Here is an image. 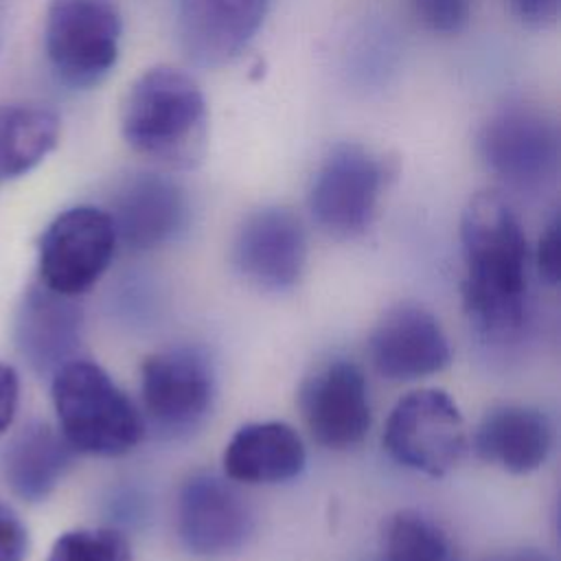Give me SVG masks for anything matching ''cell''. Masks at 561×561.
Instances as JSON below:
<instances>
[{
    "label": "cell",
    "instance_id": "cell-6",
    "mask_svg": "<svg viewBox=\"0 0 561 561\" xmlns=\"http://www.w3.org/2000/svg\"><path fill=\"white\" fill-rule=\"evenodd\" d=\"M381 445L401 467L440 478L467 449L465 419L445 390H412L390 410Z\"/></svg>",
    "mask_w": 561,
    "mask_h": 561
},
{
    "label": "cell",
    "instance_id": "cell-15",
    "mask_svg": "<svg viewBox=\"0 0 561 561\" xmlns=\"http://www.w3.org/2000/svg\"><path fill=\"white\" fill-rule=\"evenodd\" d=\"M107 213L118 243L131 252H149L173 241L186 228L188 197L169 175L136 173L121 184Z\"/></svg>",
    "mask_w": 561,
    "mask_h": 561
},
{
    "label": "cell",
    "instance_id": "cell-12",
    "mask_svg": "<svg viewBox=\"0 0 561 561\" xmlns=\"http://www.w3.org/2000/svg\"><path fill=\"white\" fill-rule=\"evenodd\" d=\"M300 410L311 438L327 449H351L370 430V399L362 368L348 359L320 366L302 386Z\"/></svg>",
    "mask_w": 561,
    "mask_h": 561
},
{
    "label": "cell",
    "instance_id": "cell-8",
    "mask_svg": "<svg viewBox=\"0 0 561 561\" xmlns=\"http://www.w3.org/2000/svg\"><path fill=\"white\" fill-rule=\"evenodd\" d=\"M118 239L107 210L72 206L59 213L39 239V276L46 289L77 298L107 272Z\"/></svg>",
    "mask_w": 561,
    "mask_h": 561
},
{
    "label": "cell",
    "instance_id": "cell-23",
    "mask_svg": "<svg viewBox=\"0 0 561 561\" xmlns=\"http://www.w3.org/2000/svg\"><path fill=\"white\" fill-rule=\"evenodd\" d=\"M416 20L436 35L460 33L473 11V0H412Z\"/></svg>",
    "mask_w": 561,
    "mask_h": 561
},
{
    "label": "cell",
    "instance_id": "cell-13",
    "mask_svg": "<svg viewBox=\"0 0 561 561\" xmlns=\"http://www.w3.org/2000/svg\"><path fill=\"white\" fill-rule=\"evenodd\" d=\"M368 353L375 370L392 381L436 375L451 362L449 340L438 318L416 302L390 307L375 324Z\"/></svg>",
    "mask_w": 561,
    "mask_h": 561
},
{
    "label": "cell",
    "instance_id": "cell-19",
    "mask_svg": "<svg viewBox=\"0 0 561 561\" xmlns=\"http://www.w3.org/2000/svg\"><path fill=\"white\" fill-rule=\"evenodd\" d=\"M77 451L59 430L46 423H28L4 447L0 467L7 486L26 502L46 500L61 482Z\"/></svg>",
    "mask_w": 561,
    "mask_h": 561
},
{
    "label": "cell",
    "instance_id": "cell-16",
    "mask_svg": "<svg viewBox=\"0 0 561 561\" xmlns=\"http://www.w3.org/2000/svg\"><path fill=\"white\" fill-rule=\"evenodd\" d=\"M228 480L243 484H276L294 480L307 465L300 434L283 421L241 425L221 454Z\"/></svg>",
    "mask_w": 561,
    "mask_h": 561
},
{
    "label": "cell",
    "instance_id": "cell-17",
    "mask_svg": "<svg viewBox=\"0 0 561 561\" xmlns=\"http://www.w3.org/2000/svg\"><path fill=\"white\" fill-rule=\"evenodd\" d=\"M476 454L508 473L539 469L552 449L550 419L530 405H500L489 410L473 434Z\"/></svg>",
    "mask_w": 561,
    "mask_h": 561
},
{
    "label": "cell",
    "instance_id": "cell-5",
    "mask_svg": "<svg viewBox=\"0 0 561 561\" xmlns=\"http://www.w3.org/2000/svg\"><path fill=\"white\" fill-rule=\"evenodd\" d=\"M388 164L359 142L333 145L316 167L307 208L313 224L333 239L362 237L377 217Z\"/></svg>",
    "mask_w": 561,
    "mask_h": 561
},
{
    "label": "cell",
    "instance_id": "cell-4",
    "mask_svg": "<svg viewBox=\"0 0 561 561\" xmlns=\"http://www.w3.org/2000/svg\"><path fill=\"white\" fill-rule=\"evenodd\" d=\"M123 20L112 0H50L44 53L55 77L75 90L99 85L116 66Z\"/></svg>",
    "mask_w": 561,
    "mask_h": 561
},
{
    "label": "cell",
    "instance_id": "cell-20",
    "mask_svg": "<svg viewBox=\"0 0 561 561\" xmlns=\"http://www.w3.org/2000/svg\"><path fill=\"white\" fill-rule=\"evenodd\" d=\"M61 121L37 103L0 105V182L33 171L57 147Z\"/></svg>",
    "mask_w": 561,
    "mask_h": 561
},
{
    "label": "cell",
    "instance_id": "cell-3",
    "mask_svg": "<svg viewBox=\"0 0 561 561\" xmlns=\"http://www.w3.org/2000/svg\"><path fill=\"white\" fill-rule=\"evenodd\" d=\"M53 405L68 445L90 456H125L145 436L138 405L90 359H70L53 373Z\"/></svg>",
    "mask_w": 561,
    "mask_h": 561
},
{
    "label": "cell",
    "instance_id": "cell-24",
    "mask_svg": "<svg viewBox=\"0 0 561 561\" xmlns=\"http://www.w3.org/2000/svg\"><path fill=\"white\" fill-rule=\"evenodd\" d=\"M28 552V530L20 515L0 500V561H24Z\"/></svg>",
    "mask_w": 561,
    "mask_h": 561
},
{
    "label": "cell",
    "instance_id": "cell-11",
    "mask_svg": "<svg viewBox=\"0 0 561 561\" xmlns=\"http://www.w3.org/2000/svg\"><path fill=\"white\" fill-rule=\"evenodd\" d=\"M230 259L234 270L259 289L294 287L307 263L302 221L285 206L252 210L234 232Z\"/></svg>",
    "mask_w": 561,
    "mask_h": 561
},
{
    "label": "cell",
    "instance_id": "cell-7",
    "mask_svg": "<svg viewBox=\"0 0 561 561\" xmlns=\"http://www.w3.org/2000/svg\"><path fill=\"white\" fill-rule=\"evenodd\" d=\"M476 149L495 180L522 193L546 188L559 173L557 123L530 105H508L491 114L478 131Z\"/></svg>",
    "mask_w": 561,
    "mask_h": 561
},
{
    "label": "cell",
    "instance_id": "cell-26",
    "mask_svg": "<svg viewBox=\"0 0 561 561\" xmlns=\"http://www.w3.org/2000/svg\"><path fill=\"white\" fill-rule=\"evenodd\" d=\"M508 9L524 26L548 28L559 18L561 0H508Z\"/></svg>",
    "mask_w": 561,
    "mask_h": 561
},
{
    "label": "cell",
    "instance_id": "cell-14",
    "mask_svg": "<svg viewBox=\"0 0 561 561\" xmlns=\"http://www.w3.org/2000/svg\"><path fill=\"white\" fill-rule=\"evenodd\" d=\"M270 0H178V39L202 68L237 59L259 33Z\"/></svg>",
    "mask_w": 561,
    "mask_h": 561
},
{
    "label": "cell",
    "instance_id": "cell-9",
    "mask_svg": "<svg viewBox=\"0 0 561 561\" xmlns=\"http://www.w3.org/2000/svg\"><path fill=\"white\" fill-rule=\"evenodd\" d=\"M142 419L167 436L197 430L215 401V373L204 353L191 346L164 348L140 366Z\"/></svg>",
    "mask_w": 561,
    "mask_h": 561
},
{
    "label": "cell",
    "instance_id": "cell-27",
    "mask_svg": "<svg viewBox=\"0 0 561 561\" xmlns=\"http://www.w3.org/2000/svg\"><path fill=\"white\" fill-rule=\"evenodd\" d=\"M18 403H20V377L11 366L0 364V434H4L13 423Z\"/></svg>",
    "mask_w": 561,
    "mask_h": 561
},
{
    "label": "cell",
    "instance_id": "cell-18",
    "mask_svg": "<svg viewBox=\"0 0 561 561\" xmlns=\"http://www.w3.org/2000/svg\"><path fill=\"white\" fill-rule=\"evenodd\" d=\"M20 353L37 373H55L75 359L81 342V311L68 296L46 287L31 289L18 313Z\"/></svg>",
    "mask_w": 561,
    "mask_h": 561
},
{
    "label": "cell",
    "instance_id": "cell-10",
    "mask_svg": "<svg viewBox=\"0 0 561 561\" xmlns=\"http://www.w3.org/2000/svg\"><path fill=\"white\" fill-rule=\"evenodd\" d=\"M252 513L241 493L215 473H193L178 491L175 533L193 557L217 559L241 550L252 535Z\"/></svg>",
    "mask_w": 561,
    "mask_h": 561
},
{
    "label": "cell",
    "instance_id": "cell-22",
    "mask_svg": "<svg viewBox=\"0 0 561 561\" xmlns=\"http://www.w3.org/2000/svg\"><path fill=\"white\" fill-rule=\"evenodd\" d=\"M48 561H134L127 537L114 528H75L57 537Z\"/></svg>",
    "mask_w": 561,
    "mask_h": 561
},
{
    "label": "cell",
    "instance_id": "cell-25",
    "mask_svg": "<svg viewBox=\"0 0 561 561\" xmlns=\"http://www.w3.org/2000/svg\"><path fill=\"white\" fill-rule=\"evenodd\" d=\"M535 265L548 285H557L561 278V224L559 217H552L550 224L543 228L537 252H535Z\"/></svg>",
    "mask_w": 561,
    "mask_h": 561
},
{
    "label": "cell",
    "instance_id": "cell-2",
    "mask_svg": "<svg viewBox=\"0 0 561 561\" xmlns=\"http://www.w3.org/2000/svg\"><path fill=\"white\" fill-rule=\"evenodd\" d=\"M121 136L131 151L169 171L195 169L208 147V107L197 81L175 66L138 75L121 105Z\"/></svg>",
    "mask_w": 561,
    "mask_h": 561
},
{
    "label": "cell",
    "instance_id": "cell-28",
    "mask_svg": "<svg viewBox=\"0 0 561 561\" xmlns=\"http://www.w3.org/2000/svg\"><path fill=\"white\" fill-rule=\"evenodd\" d=\"M484 561H552V559L548 554H543L541 550L522 548V550H506V552L491 554Z\"/></svg>",
    "mask_w": 561,
    "mask_h": 561
},
{
    "label": "cell",
    "instance_id": "cell-21",
    "mask_svg": "<svg viewBox=\"0 0 561 561\" xmlns=\"http://www.w3.org/2000/svg\"><path fill=\"white\" fill-rule=\"evenodd\" d=\"M381 561H456V554L449 537L434 519L403 508L383 528Z\"/></svg>",
    "mask_w": 561,
    "mask_h": 561
},
{
    "label": "cell",
    "instance_id": "cell-1",
    "mask_svg": "<svg viewBox=\"0 0 561 561\" xmlns=\"http://www.w3.org/2000/svg\"><path fill=\"white\" fill-rule=\"evenodd\" d=\"M462 305L471 324L491 337L522 329L528 311V241L497 191L471 195L460 217Z\"/></svg>",
    "mask_w": 561,
    "mask_h": 561
}]
</instances>
